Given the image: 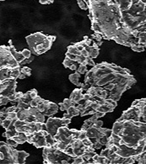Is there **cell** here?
I'll list each match as a JSON object with an SVG mask.
<instances>
[{"mask_svg": "<svg viewBox=\"0 0 146 164\" xmlns=\"http://www.w3.org/2000/svg\"><path fill=\"white\" fill-rule=\"evenodd\" d=\"M95 154H96V153H95V151H89L85 150V153L83 154L82 156H83V158H84L85 161H89L90 159H91L93 156L95 155Z\"/></svg>", "mask_w": 146, "mask_h": 164, "instance_id": "4fadbf2b", "label": "cell"}, {"mask_svg": "<svg viewBox=\"0 0 146 164\" xmlns=\"http://www.w3.org/2000/svg\"><path fill=\"white\" fill-rule=\"evenodd\" d=\"M81 56L85 57H89V51H88L86 49H84L81 51Z\"/></svg>", "mask_w": 146, "mask_h": 164, "instance_id": "f35d334b", "label": "cell"}, {"mask_svg": "<svg viewBox=\"0 0 146 164\" xmlns=\"http://www.w3.org/2000/svg\"><path fill=\"white\" fill-rule=\"evenodd\" d=\"M10 74H11V77H12V78H14V79L18 78L19 76V74H20V69H19V67L12 68Z\"/></svg>", "mask_w": 146, "mask_h": 164, "instance_id": "5bb4252c", "label": "cell"}, {"mask_svg": "<svg viewBox=\"0 0 146 164\" xmlns=\"http://www.w3.org/2000/svg\"><path fill=\"white\" fill-rule=\"evenodd\" d=\"M20 72H23L24 74L26 75V76H31V69L30 67H22L20 69Z\"/></svg>", "mask_w": 146, "mask_h": 164, "instance_id": "603a6c76", "label": "cell"}, {"mask_svg": "<svg viewBox=\"0 0 146 164\" xmlns=\"http://www.w3.org/2000/svg\"><path fill=\"white\" fill-rule=\"evenodd\" d=\"M74 62H75V61H73V60H71V59H69V58L65 57V59H64V66L65 67L69 68L70 66L74 64Z\"/></svg>", "mask_w": 146, "mask_h": 164, "instance_id": "e0dca14e", "label": "cell"}, {"mask_svg": "<svg viewBox=\"0 0 146 164\" xmlns=\"http://www.w3.org/2000/svg\"><path fill=\"white\" fill-rule=\"evenodd\" d=\"M23 94H24V93H21V92H18V93L15 92V95H16L17 99H20V98H22V96H23Z\"/></svg>", "mask_w": 146, "mask_h": 164, "instance_id": "ab89813d", "label": "cell"}, {"mask_svg": "<svg viewBox=\"0 0 146 164\" xmlns=\"http://www.w3.org/2000/svg\"><path fill=\"white\" fill-rule=\"evenodd\" d=\"M79 134H80V130H75V129H73V130H71V135H72V138L73 139L79 138Z\"/></svg>", "mask_w": 146, "mask_h": 164, "instance_id": "484cf974", "label": "cell"}, {"mask_svg": "<svg viewBox=\"0 0 146 164\" xmlns=\"http://www.w3.org/2000/svg\"><path fill=\"white\" fill-rule=\"evenodd\" d=\"M19 134L18 131L16 130V129H13V130H6V132L3 134V136L6 137L7 139L9 138H13L14 136L17 135Z\"/></svg>", "mask_w": 146, "mask_h": 164, "instance_id": "9c48e42d", "label": "cell"}, {"mask_svg": "<svg viewBox=\"0 0 146 164\" xmlns=\"http://www.w3.org/2000/svg\"><path fill=\"white\" fill-rule=\"evenodd\" d=\"M58 107L59 106L56 104V103H52V102H49L48 103V106H47V110H46V112L43 113L44 115H47V116H52L55 115L57 111H58Z\"/></svg>", "mask_w": 146, "mask_h": 164, "instance_id": "5b68a950", "label": "cell"}, {"mask_svg": "<svg viewBox=\"0 0 146 164\" xmlns=\"http://www.w3.org/2000/svg\"><path fill=\"white\" fill-rule=\"evenodd\" d=\"M12 139H14L18 144H24L27 141V135L25 133H19L18 135L14 136Z\"/></svg>", "mask_w": 146, "mask_h": 164, "instance_id": "ba28073f", "label": "cell"}, {"mask_svg": "<svg viewBox=\"0 0 146 164\" xmlns=\"http://www.w3.org/2000/svg\"><path fill=\"white\" fill-rule=\"evenodd\" d=\"M58 106H59L60 110H61V111H65V110H66V108H65V107H64V103H62H62H60L59 104H58Z\"/></svg>", "mask_w": 146, "mask_h": 164, "instance_id": "60d3db41", "label": "cell"}, {"mask_svg": "<svg viewBox=\"0 0 146 164\" xmlns=\"http://www.w3.org/2000/svg\"><path fill=\"white\" fill-rule=\"evenodd\" d=\"M80 76H81V74L75 71V72L74 73V74H71L69 76V80H70V82H71L72 83H74V85H76L77 87L81 88L83 83H79Z\"/></svg>", "mask_w": 146, "mask_h": 164, "instance_id": "8992f818", "label": "cell"}, {"mask_svg": "<svg viewBox=\"0 0 146 164\" xmlns=\"http://www.w3.org/2000/svg\"><path fill=\"white\" fill-rule=\"evenodd\" d=\"M0 1H5V0H0Z\"/></svg>", "mask_w": 146, "mask_h": 164, "instance_id": "ee69618b", "label": "cell"}, {"mask_svg": "<svg viewBox=\"0 0 146 164\" xmlns=\"http://www.w3.org/2000/svg\"><path fill=\"white\" fill-rule=\"evenodd\" d=\"M87 135H86V130H80V134H79V140H84L85 138H86Z\"/></svg>", "mask_w": 146, "mask_h": 164, "instance_id": "836d02e7", "label": "cell"}, {"mask_svg": "<svg viewBox=\"0 0 146 164\" xmlns=\"http://www.w3.org/2000/svg\"><path fill=\"white\" fill-rule=\"evenodd\" d=\"M79 63L76 62H74V64L70 66L69 69H71L72 71H76V70H77V68H78V67H79Z\"/></svg>", "mask_w": 146, "mask_h": 164, "instance_id": "74e56055", "label": "cell"}, {"mask_svg": "<svg viewBox=\"0 0 146 164\" xmlns=\"http://www.w3.org/2000/svg\"><path fill=\"white\" fill-rule=\"evenodd\" d=\"M33 60H34V57H33V55H31V57L28 58H25V59L20 62L19 65H25V64H26V63H30V62H33Z\"/></svg>", "mask_w": 146, "mask_h": 164, "instance_id": "83f0119b", "label": "cell"}, {"mask_svg": "<svg viewBox=\"0 0 146 164\" xmlns=\"http://www.w3.org/2000/svg\"><path fill=\"white\" fill-rule=\"evenodd\" d=\"M29 93H30V95H31V97L32 99L36 98V96H38V95H37V91L36 89H32L31 91H29Z\"/></svg>", "mask_w": 146, "mask_h": 164, "instance_id": "d590c367", "label": "cell"}, {"mask_svg": "<svg viewBox=\"0 0 146 164\" xmlns=\"http://www.w3.org/2000/svg\"><path fill=\"white\" fill-rule=\"evenodd\" d=\"M66 111H67V113H69V115H71L73 117L80 115V111L78 110L76 106H74V105H72L71 107H69Z\"/></svg>", "mask_w": 146, "mask_h": 164, "instance_id": "30bf717a", "label": "cell"}, {"mask_svg": "<svg viewBox=\"0 0 146 164\" xmlns=\"http://www.w3.org/2000/svg\"><path fill=\"white\" fill-rule=\"evenodd\" d=\"M71 122V120L70 119H66V118H62V126H67L69 124H70Z\"/></svg>", "mask_w": 146, "mask_h": 164, "instance_id": "1f68e13d", "label": "cell"}, {"mask_svg": "<svg viewBox=\"0 0 146 164\" xmlns=\"http://www.w3.org/2000/svg\"><path fill=\"white\" fill-rule=\"evenodd\" d=\"M11 69L12 68L7 67H3L0 69V81L4 82L7 79H10L11 77Z\"/></svg>", "mask_w": 146, "mask_h": 164, "instance_id": "277c9868", "label": "cell"}, {"mask_svg": "<svg viewBox=\"0 0 146 164\" xmlns=\"http://www.w3.org/2000/svg\"><path fill=\"white\" fill-rule=\"evenodd\" d=\"M83 89L82 88H76L72 92L71 95H70V99L74 103V105L75 103H78L80 100L84 99V94L82 93Z\"/></svg>", "mask_w": 146, "mask_h": 164, "instance_id": "3957f363", "label": "cell"}, {"mask_svg": "<svg viewBox=\"0 0 146 164\" xmlns=\"http://www.w3.org/2000/svg\"><path fill=\"white\" fill-rule=\"evenodd\" d=\"M68 52L71 53V54H74L75 56H78V57L81 56V52H80L79 50L77 49V47L74 46V45H69V46L68 47Z\"/></svg>", "mask_w": 146, "mask_h": 164, "instance_id": "7c38bea8", "label": "cell"}, {"mask_svg": "<svg viewBox=\"0 0 146 164\" xmlns=\"http://www.w3.org/2000/svg\"><path fill=\"white\" fill-rule=\"evenodd\" d=\"M9 102V98L7 97H4V96L0 95V106L2 105H5Z\"/></svg>", "mask_w": 146, "mask_h": 164, "instance_id": "4316f807", "label": "cell"}, {"mask_svg": "<svg viewBox=\"0 0 146 164\" xmlns=\"http://www.w3.org/2000/svg\"><path fill=\"white\" fill-rule=\"evenodd\" d=\"M6 144H8L9 146H12V147H16V146L19 145L18 142H16V141H14V139H12V138L7 139V140H6Z\"/></svg>", "mask_w": 146, "mask_h": 164, "instance_id": "d6986e66", "label": "cell"}, {"mask_svg": "<svg viewBox=\"0 0 146 164\" xmlns=\"http://www.w3.org/2000/svg\"><path fill=\"white\" fill-rule=\"evenodd\" d=\"M36 122H45V115L42 113H39L38 115H36Z\"/></svg>", "mask_w": 146, "mask_h": 164, "instance_id": "7402d4cb", "label": "cell"}, {"mask_svg": "<svg viewBox=\"0 0 146 164\" xmlns=\"http://www.w3.org/2000/svg\"><path fill=\"white\" fill-rule=\"evenodd\" d=\"M86 62H87V66H91V67H94V66H95V63L94 61H93L92 58L87 57Z\"/></svg>", "mask_w": 146, "mask_h": 164, "instance_id": "e575fe53", "label": "cell"}, {"mask_svg": "<svg viewBox=\"0 0 146 164\" xmlns=\"http://www.w3.org/2000/svg\"><path fill=\"white\" fill-rule=\"evenodd\" d=\"M11 124H12V120H9V119H6V120H4L3 122L1 123V125L3 126L4 128H5L6 130H8L9 126L11 125Z\"/></svg>", "mask_w": 146, "mask_h": 164, "instance_id": "44dd1931", "label": "cell"}, {"mask_svg": "<svg viewBox=\"0 0 146 164\" xmlns=\"http://www.w3.org/2000/svg\"><path fill=\"white\" fill-rule=\"evenodd\" d=\"M72 117H73V116H72L71 115H69V113H66V114H64V118H66V119H70V120H71Z\"/></svg>", "mask_w": 146, "mask_h": 164, "instance_id": "b9f144b4", "label": "cell"}, {"mask_svg": "<svg viewBox=\"0 0 146 164\" xmlns=\"http://www.w3.org/2000/svg\"><path fill=\"white\" fill-rule=\"evenodd\" d=\"M62 103H64V105L65 108H66V110L69 107H71L72 105H74V103H73V102L71 101L70 98H65V99L64 100V102H62Z\"/></svg>", "mask_w": 146, "mask_h": 164, "instance_id": "ffe728a7", "label": "cell"}, {"mask_svg": "<svg viewBox=\"0 0 146 164\" xmlns=\"http://www.w3.org/2000/svg\"><path fill=\"white\" fill-rule=\"evenodd\" d=\"M38 104H39V103H37L36 101L34 99V98L31 101V103H30V106H31V107H32V108H37Z\"/></svg>", "mask_w": 146, "mask_h": 164, "instance_id": "8d00e7d4", "label": "cell"}, {"mask_svg": "<svg viewBox=\"0 0 146 164\" xmlns=\"http://www.w3.org/2000/svg\"><path fill=\"white\" fill-rule=\"evenodd\" d=\"M82 142L84 144V146H86V147H88V146H93V143L91 142V141H90L89 137H86L84 140H82Z\"/></svg>", "mask_w": 146, "mask_h": 164, "instance_id": "d4e9b609", "label": "cell"}, {"mask_svg": "<svg viewBox=\"0 0 146 164\" xmlns=\"http://www.w3.org/2000/svg\"><path fill=\"white\" fill-rule=\"evenodd\" d=\"M47 35L42 34V33H36V34H32L28 35L26 39V41L28 43L29 47L31 48V50L34 49L36 45H38L40 44H41L42 42L45 41V40L47 39Z\"/></svg>", "mask_w": 146, "mask_h": 164, "instance_id": "6da1fadb", "label": "cell"}, {"mask_svg": "<svg viewBox=\"0 0 146 164\" xmlns=\"http://www.w3.org/2000/svg\"><path fill=\"white\" fill-rule=\"evenodd\" d=\"M45 139H46V142H47L46 146L51 147V146H53L54 143L56 142V141H55V139H54V136H52V135H50V134L45 136Z\"/></svg>", "mask_w": 146, "mask_h": 164, "instance_id": "8fae6325", "label": "cell"}, {"mask_svg": "<svg viewBox=\"0 0 146 164\" xmlns=\"http://www.w3.org/2000/svg\"><path fill=\"white\" fill-rule=\"evenodd\" d=\"M102 125H103V122H102V121H100L99 120H97L96 121H95L94 124L92 125L91 127H94V128H96V129H100V128L102 126Z\"/></svg>", "mask_w": 146, "mask_h": 164, "instance_id": "f546056e", "label": "cell"}, {"mask_svg": "<svg viewBox=\"0 0 146 164\" xmlns=\"http://www.w3.org/2000/svg\"><path fill=\"white\" fill-rule=\"evenodd\" d=\"M77 2H78V4H79V8L81 9H84V10H87L88 9L87 4H85V2L84 1V0H77Z\"/></svg>", "mask_w": 146, "mask_h": 164, "instance_id": "cb8c5ba5", "label": "cell"}, {"mask_svg": "<svg viewBox=\"0 0 146 164\" xmlns=\"http://www.w3.org/2000/svg\"><path fill=\"white\" fill-rule=\"evenodd\" d=\"M28 156L29 153H27L24 151H18V152H17V164H24L26 162V157H28Z\"/></svg>", "mask_w": 146, "mask_h": 164, "instance_id": "52a82bcc", "label": "cell"}, {"mask_svg": "<svg viewBox=\"0 0 146 164\" xmlns=\"http://www.w3.org/2000/svg\"><path fill=\"white\" fill-rule=\"evenodd\" d=\"M66 57L68 58H69V59H71L73 61H76L77 59V57H78V56H75L74 54H71V53H69V52H66Z\"/></svg>", "mask_w": 146, "mask_h": 164, "instance_id": "d6a6232c", "label": "cell"}, {"mask_svg": "<svg viewBox=\"0 0 146 164\" xmlns=\"http://www.w3.org/2000/svg\"><path fill=\"white\" fill-rule=\"evenodd\" d=\"M84 158H83L82 156H76L75 157H74V161L73 163L74 164H82L84 163Z\"/></svg>", "mask_w": 146, "mask_h": 164, "instance_id": "ac0fdd59", "label": "cell"}, {"mask_svg": "<svg viewBox=\"0 0 146 164\" xmlns=\"http://www.w3.org/2000/svg\"><path fill=\"white\" fill-rule=\"evenodd\" d=\"M47 130L48 131L50 135L54 136L57 134L59 127L62 126V119L58 118H52L49 117L47 121Z\"/></svg>", "mask_w": 146, "mask_h": 164, "instance_id": "7a4b0ae2", "label": "cell"}, {"mask_svg": "<svg viewBox=\"0 0 146 164\" xmlns=\"http://www.w3.org/2000/svg\"><path fill=\"white\" fill-rule=\"evenodd\" d=\"M7 119L10 120H14L17 119V113L16 112H11V113H8V117Z\"/></svg>", "mask_w": 146, "mask_h": 164, "instance_id": "4dcf8cb0", "label": "cell"}, {"mask_svg": "<svg viewBox=\"0 0 146 164\" xmlns=\"http://www.w3.org/2000/svg\"><path fill=\"white\" fill-rule=\"evenodd\" d=\"M21 53L23 54V56L26 58H28L30 57L32 55V53H31V50H29V49H24L23 50L21 51Z\"/></svg>", "mask_w": 146, "mask_h": 164, "instance_id": "f1b7e54d", "label": "cell"}, {"mask_svg": "<svg viewBox=\"0 0 146 164\" xmlns=\"http://www.w3.org/2000/svg\"><path fill=\"white\" fill-rule=\"evenodd\" d=\"M76 72H78L80 74H85L88 71H87V67L85 65H82V64H79V67H78Z\"/></svg>", "mask_w": 146, "mask_h": 164, "instance_id": "2e32d148", "label": "cell"}, {"mask_svg": "<svg viewBox=\"0 0 146 164\" xmlns=\"http://www.w3.org/2000/svg\"><path fill=\"white\" fill-rule=\"evenodd\" d=\"M64 152L67 154V155H69L70 156H72V157H75V154H74V148L72 147L71 146L69 145L67 146V148L64 150Z\"/></svg>", "mask_w": 146, "mask_h": 164, "instance_id": "9a60e30c", "label": "cell"}, {"mask_svg": "<svg viewBox=\"0 0 146 164\" xmlns=\"http://www.w3.org/2000/svg\"><path fill=\"white\" fill-rule=\"evenodd\" d=\"M26 75H25L23 72H20V74H19L18 78H19V79H24V78H26Z\"/></svg>", "mask_w": 146, "mask_h": 164, "instance_id": "7bdbcfd3", "label": "cell"}]
</instances>
